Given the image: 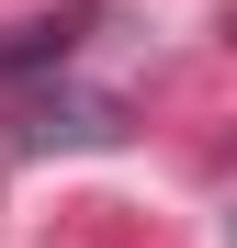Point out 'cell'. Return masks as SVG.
Returning <instances> with one entry per match:
<instances>
[{"label": "cell", "instance_id": "obj_1", "mask_svg": "<svg viewBox=\"0 0 237 248\" xmlns=\"http://www.w3.org/2000/svg\"><path fill=\"white\" fill-rule=\"evenodd\" d=\"M113 136H125V113H113V102H46V113H23V158L34 147H113Z\"/></svg>", "mask_w": 237, "mask_h": 248}, {"label": "cell", "instance_id": "obj_2", "mask_svg": "<svg viewBox=\"0 0 237 248\" xmlns=\"http://www.w3.org/2000/svg\"><path fill=\"white\" fill-rule=\"evenodd\" d=\"M79 46V12H46V23H12V34H0V79H12V68H57Z\"/></svg>", "mask_w": 237, "mask_h": 248}]
</instances>
